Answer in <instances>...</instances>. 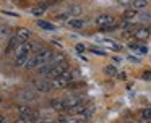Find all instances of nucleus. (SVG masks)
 Listing matches in <instances>:
<instances>
[{"instance_id": "f257e3e1", "label": "nucleus", "mask_w": 151, "mask_h": 123, "mask_svg": "<svg viewBox=\"0 0 151 123\" xmlns=\"http://www.w3.org/2000/svg\"><path fill=\"white\" fill-rule=\"evenodd\" d=\"M54 57V50L50 47H42L39 52H36L34 55H31L29 61H28L26 68L28 70H34V68H39L41 65L47 63L50 58Z\"/></svg>"}, {"instance_id": "f03ea898", "label": "nucleus", "mask_w": 151, "mask_h": 123, "mask_svg": "<svg viewBox=\"0 0 151 123\" xmlns=\"http://www.w3.org/2000/svg\"><path fill=\"white\" fill-rule=\"evenodd\" d=\"M78 74H80L78 70H67L63 74H60L59 78H55V79L52 81L54 87H59V89H62V87H68L70 84L78 78Z\"/></svg>"}, {"instance_id": "7ed1b4c3", "label": "nucleus", "mask_w": 151, "mask_h": 123, "mask_svg": "<svg viewBox=\"0 0 151 123\" xmlns=\"http://www.w3.org/2000/svg\"><path fill=\"white\" fill-rule=\"evenodd\" d=\"M37 97H39V92L34 89H20L15 92V100L18 104H31L36 102Z\"/></svg>"}, {"instance_id": "20e7f679", "label": "nucleus", "mask_w": 151, "mask_h": 123, "mask_svg": "<svg viewBox=\"0 0 151 123\" xmlns=\"http://www.w3.org/2000/svg\"><path fill=\"white\" fill-rule=\"evenodd\" d=\"M17 113L20 115V118H24V120H28V122H31V123L37 122V118H39V115H41L37 110L31 109L28 104H18L17 105Z\"/></svg>"}, {"instance_id": "39448f33", "label": "nucleus", "mask_w": 151, "mask_h": 123, "mask_svg": "<svg viewBox=\"0 0 151 123\" xmlns=\"http://www.w3.org/2000/svg\"><path fill=\"white\" fill-rule=\"evenodd\" d=\"M33 87L39 94H47L54 89V83L50 79H47V78H37V79L33 81Z\"/></svg>"}, {"instance_id": "423d86ee", "label": "nucleus", "mask_w": 151, "mask_h": 123, "mask_svg": "<svg viewBox=\"0 0 151 123\" xmlns=\"http://www.w3.org/2000/svg\"><path fill=\"white\" fill-rule=\"evenodd\" d=\"M94 24L99 26L101 29H106V28H109V26H117L115 24V18L111 13H99L94 18Z\"/></svg>"}, {"instance_id": "0eeeda50", "label": "nucleus", "mask_w": 151, "mask_h": 123, "mask_svg": "<svg viewBox=\"0 0 151 123\" xmlns=\"http://www.w3.org/2000/svg\"><path fill=\"white\" fill-rule=\"evenodd\" d=\"M68 70V63L67 61H62V63H59V65H55V67L52 68V70L49 71V74H47V79H50V81H54L55 78H59L60 74H63L65 71Z\"/></svg>"}, {"instance_id": "6e6552de", "label": "nucleus", "mask_w": 151, "mask_h": 123, "mask_svg": "<svg viewBox=\"0 0 151 123\" xmlns=\"http://www.w3.org/2000/svg\"><path fill=\"white\" fill-rule=\"evenodd\" d=\"M31 31L28 28H18L17 32H15V37L18 39V42L20 44H24V42H29L31 41Z\"/></svg>"}, {"instance_id": "1a4fd4ad", "label": "nucleus", "mask_w": 151, "mask_h": 123, "mask_svg": "<svg viewBox=\"0 0 151 123\" xmlns=\"http://www.w3.org/2000/svg\"><path fill=\"white\" fill-rule=\"evenodd\" d=\"M50 109L55 110V112H67V107H65V99H50Z\"/></svg>"}, {"instance_id": "9d476101", "label": "nucleus", "mask_w": 151, "mask_h": 123, "mask_svg": "<svg viewBox=\"0 0 151 123\" xmlns=\"http://www.w3.org/2000/svg\"><path fill=\"white\" fill-rule=\"evenodd\" d=\"M85 19H81V18H70V19H67V26H68L70 29H83L85 28Z\"/></svg>"}, {"instance_id": "9b49d317", "label": "nucleus", "mask_w": 151, "mask_h": 123, "mask_svg": "<svg viewBox=\"0 0 151 123\" xmlns=\"http://www.w3.org/2000/svg\"><path fill=\"white\" fill-rule=\"evenodd\" d=\"M138 15H140V11L135 8H127L124 13H122V19L124 21H133L135 18H138Z\"/></svg>"}, {"instance_id": "f8f14e48", "label": "nucleus", "mask_w": 151, "mask_h": 123, "mask_svg": "<svg viewBox=\"0 0 151 123\" xmlns=\"http://www.w3.org/2000/svg\"><path fill=\"white\" fill-rule=\"evenodd\" d=\"M85 100L81 99V97L78 96H72V97H67L65 99V107H67V112H68L70 109H73L75 105H78V104H83Z\"/></svg>"}, {"instance_id": "ddd939ff", "label": "nucleus", "mask_w": 151, "mask_h": 123, "mask_svg": "<svg viewBox=\"0 0 151 123\" xmlns=\"http://www.w3.org/2000/svg\"><path fill=\"white\" fill-rule=\"evenodd\" d=\"M29 58H31V55H29V54L17 55V58H15L13 65H15V67H18V68H21V67H26V65H28V61H29Z\"/></svg>"}, {"instance_id": "4468645a", "label": "nucleus", "mask_w": 151, "mask_h": 123, "mask_svg": "<svg viewBox=\"0 0 151 123\" xmlns=\"http://www.w3.org/2000/svg\"><path fill=\"white\" fill-rule=\"evenodd\" d=\"M135 39H138V41H146L148 37H150V29L146 28H138L137 31H135Z\"/></svg>"}, {"instance_id": "2eb2a0df", "label": "nucleus", "mask_w": 151, "mask_h": 123, "mask_svg": "<svg viewBox=\"0 0 151 123\" xmlns=\"http://www.w3.org/2000/svg\"><path fill=\"white\" fill-rule=\"evenodd\" d=\"M20 45V42H18V39L15 37V36H12L10 39H8V44H7V54H10V52H15L17 50V47Z\"/></svg>"}, {"instance_id": "dca6fc26", "label": "nucleus", "mask_w": 151, "mask_h": 123, "mask_svg": "<svg viewBox=\"0 0 151 123\" xmlns=\"http://www.w3.org/2000/svg\"><path fill=\"white\" fill-rule=\"evenodd\" d=\"M10 32H12V29L7 24H0V42L5 41V39H10L12 37Z\"/></svg>"}, {"instance_id": "f3484780", "label": "nucleus", "mask_w": 151, "mask_h": 123, "mask_svg": "<svg viewBox=\"0 0 151 123\" xmlns=\"http://www.w3.org/2000/svg\"><path fill=\"white\" fill-rule=\"evenodd\" d=\"M67 13H68L72 18H78V15H81V13H83V8L80 5H72L68 10H67Z\"/></svg>"}, {"instance_id": "a211bd4d", "label": "nucleus", "mask_w": 151, "mask_h": 123, "mask_svg": "<svg viewBox=\"0 0 151 123\" xmlns=\"http://www.w3.org/2000/svg\"><path fill=\"white\" fill-rule=\"evenodd\" d=\"M146 6H148V0H132V8L138 10V11L145 10Z\"/></svg>"}, {"instance_id": "6ab92c4d", "label": "nucleus", "mask_w": 151, "mask_h": 123, "mask_svg": "<svg viewBox=\"0 0 151 123\" xmlns=\"http://www.w3.org/2000/svg\"><path fill=\"white\" fill-rule=\"evenodd\" d=\"M47 6H49V3H44V5H36L31 11H33V15L34 16H41V15H44V13L47 11Z\"/></svg>"}, {"instance_id": "aec40b11", "label": "nucleus", "mask_w": 151, "mask_h": 123, "mask_svg": "<svg viewBox=\"0 0 151 123\" xmlns=\"http://www.w3.org/2000/svg\"><path fill=\"white\" fill-rule=\"evenodd\" d=\"M101 42H102V44H106V45H109L114 52H120V49H122L120 45H119L117 42H114L112 39H101Z\"/></svg>"}, {"instance_id": "412c9836", "label": "nucleus", "mask_w": 151, "mask_h": 123, "mask_svg": "<svg viewBox=\"0 0 151 123\" xmlns=\"http://www.w3.org/2000/svg\"><path fill=\"white\" fill-rule=\"evenodd\" d=\"M140 117H141V120H143V122L150 123V122H151V107L141 110V112H140Z\"/></svg>"}, {"instance_id": "4be33fe9", "label": "nucleus", "mask_w": 151, "mask_h": 123, "mask_svg": "<svg viewBox=\"0 0 151 123\" xmlns=\"http://www.w3.org/2000/svg\"><path fill=\"white\" fill-rule=\"evenodd\" d=\"M37 26L42 28V29H46V31H54V29H55V26H54L52 23L44 21V19H39V21H37Z\"/></svg>"}, {"instance_id": "5701e85b", "label": "nucleus", "mask_w": 151, "mask_h": 123, "mask_svg": "<svg viewBox=\"0 0 151 123\" xmlns=\"http://www.w3.org/2000/svg\"><path fill=\"white\" fill-rule=\"evenodd\" d=\"M104 73L107 74V76H111V78L112 76H117V74H119L117 73V68H115L114 65H107V67H104Z\"/></svg>"}, {"instance_id": "b1692460", "label": "nucleus", "mask_w": 151, "mask_h": 123, "mask_svg": "<svg viewBox=\"0 0 151 123\" xmlns=\"http://www.w3.org/2000/svg\"><path fill=\"white\" fill-rule=\"evenodd\" d=\"M67 123H88V122H86V118H83V117L70 115V117H68V120H67Z\"/></svg>"}, {"instance_id": "393cba45", "label": "nucleus", "mask_w": 151, "mask_h": 123, "mask_svg": "<svg viewBox=\"0 0 151 123\" xmlns=\"http://www.w3.org/2000/svg\"><path fill=\"white\" fill-rule=\"evenodd\" d=\"M50 61H52L54 65H59V63L67 61V60H65V55H63V54H54V57L50 58Z\"/></svg>"}, {"instance_id": "a878e982", "label": "nucleus", "mask_w": 151, "mask_h": 123, "mask_svg": "<svg viewBox=\"0 0 151 123\" xmlns=\"http://www.w3.org/2000/svg\"><path fill=\"white\" fill-rule=\"evenodd\" d=\"M93 113H94V107H93V105H86V109H85V112H83V118H89V117H91L93 115Z\"/></svg>"}, {"instance_id": "bb28decb", "label": "nucleus", "mask_w": 151, "mask_h": 123, "mask_svg": "<svg viewBox=\"0 0 151 123\" xmlns=\"http://www.w3.org/2000/svg\"><path fill=\"white\" fill-rule=\"evenodd\" d=\"M138 18H140L141 21H148V23H150V21H151V13H148V11H141L140 15H138Z\"/></svg>"}, {"instance_id": "cd10ccee", "label": "nucleus", "mask_w": 151, "mask_h": 123, "mask_svg": "<svg viewBox=\"0 0 151 123\" xmlns=\"http://www.w3.org/2000/svg\"><path fill=\"white\" fill-rule=\"evenodd\" d=\"M89 50H91L93 54H96V55H101V57H102V55H106L104 50H99V47H94V45H93V47H89Z\"/></svg>"}, {"instance_id": "c85d7f7f", "label": "nucleus", "mask_w": 151, "mask_h": 123, "mask_svg": "<svg viewBox=\"0 0 151 123\" xmlns=\"http://www.w3.org/2000/svg\"><path fill=\"white\" fill-rule=\"evenodd\" d=\"M75 49H76V52H78V54H83V52L86 50V47H85L83 44H76V45H75Z\"/></svg>"}, {"instance_id": "c756f323", "label": "nucleus", "mask_w": 151, "mask_h": 123, "mask_svg": "<svg viewBox=\"0 0 151 123\" xmlns=\"http://www.w3.org/2000/svg\"><path fill=\"white\" fill-rule=\"evenodd\" d=\"M143 79L145 81H151V71H145V73H143Z\"/></svg>"}, {"instance_id": "7c9ffc66", "label": "nucleus", "mask_w": 151, "mask_h": 123, "mask_svg": "<svg viewBox=\"0 0 151 123\" xmlns=\"http://www.w3.org/2000/svg\"><path fill=\"white\" fill-rule=\"evenodd\" d=\"M0 123H10V122H8V118L5 115H2V113H0Z\"/></svg>"}, {"instance_id": "2f4dec72", "label": "nucleus", "mask_w": 151, "mask_h": 123, "mask_svg": "<svg viewBox=\"0 0 151 123\" xmlns=\"http://www.w3.org/2000/svg\"><path fill=\"white\" fill-rule=\"evenodd\" d=\"M15 123H31V122H28V120H24V118H18Z\"/></svg>"}, {"instance_id": "473e14b6", "label": "nucleus", "mask_w": 151, "mask_h": 123, "mask_svg": "<svg viewBox=\"0 0 151 123\" xmlns=\"http://www.w3.org/2000/svg\"><path fill=\"white\" fill-rule=\"evenodd\" d=\"M119 78H120V79H125V73H120V74H117Z\"/></svg>"}, {"instance_id": "72a5a7b5", "label": "nucleus", "mask_w": 151, "mask_h": 123, "mask_svg": "<svg viewBox=\"0 0 151 123\" xmlns=\"http://www.w3.org/2000/svg\"><path fill=\"white\" fill-rule=\"evenodd\" d=\"M37 2H44V0H37Z\"/></svg>"}, {"instance_id": "f704fd0d", "label": "nucleus", "mask_w": 151, "mask_h": 123, "mask_svg": "<svg viewBox=\"0 0 151 123\" xmlns=\"http://www.w3.org/2000/svg\"><path fill=\"white\" fill-rule=\"evenodd\" d=\"M0 104H2V97H0Z\"/></svg>"}]
</instances>
